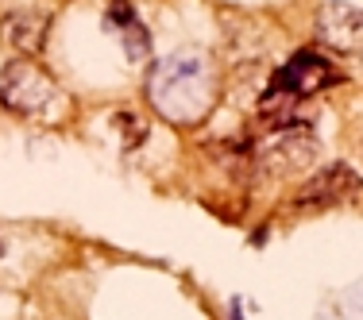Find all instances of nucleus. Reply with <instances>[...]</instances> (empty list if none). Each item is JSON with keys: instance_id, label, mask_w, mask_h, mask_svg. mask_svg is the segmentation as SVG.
Here are the masks:
<instances>
[{"instance_id": "4", "label": "nucleus", "mask_w": 363, "mask_h": 320, "mask_svg": "<svg viewBox=\"0 0 363 320\" xmlns=\"http://www.w3.org/2000/svg\"><path fill=\"white\" fill-rule=\"evenodd\" d=\"M363 189V178L348 162H336V166H321L317 174H309L306 181L298 185L294 193V209H306V212H317V209H333V205H344L352 201Z\"/></svg>"}, {"instance_id": "7", "label": "nucleus", "mask_w": 363, "mask_h": 320, "mask_svg": "<svg viewBox=\"0 0 363 320\" xmlns=\"http://www.w3.org/2000/svg\"><path fill=\"white\" fill-rule=\"evenodd\" d=\"M0 31H4V39L16 50L39 55L43 42H47V31H50V16L47 12H12V16H4Z\"/></svg>"}, {"instance_id": "1", "label": "nucleus", "mask_w": 363, "mask_h": 320, "mask_svg": "<svg viewBox=\"0 0 363 320\" xmlns=\"http://www.w3.org/2000/svg\"><path fill=\"white\" fill-rule=\"evenodd\" d=\"M147 93H151L155 108L170 120H197L209 108V66L197 50H174L170 58H162L155 66V74L147 77Z\"/></svg>"}, {"instance_id": "3", "label": "nucleus", "mask_w": 363, "mask_h": 320, "mask_svg": "<svg viewBox=\"0 0 363 320\" xmlns=\"http://www.w3.org/2000/svg\"><path fill=\"white\" fill-rule=\"evenodd\" d=\"M336 81H340V70H336L325 55H317V50H298V55L271 77L267 97H282L294 105V101H306V97H313V93H321Z\"/></svg>"}, {"instance_id": "8", "label": "nucleus", "mask_w": 363, "mask_h": 320, "mask_svg": "<svg viewBox=\"0 0 363 320\" xmlns=\"http://www.w3.org/2000/svg\"><path fill=\"white\" fill-rule=\"evenodd\" d=\"M108 20L116 23L120 35H124L128 58H143L147 50H151V35H147V28H143L140 20H135V12H132V4H128V0H112Z\"/></svg>"}, {"instance_id": "6", "label": "nucleus", "mask_w": 363, "mask_h": 320, "mask_svg": "<svg viewBox=\"0 0 363 320\" xmlns=\"http://www.w3.org/2000/svg\"><path fill=\"white\" fill-rule=\"evenodd\" d=\"M317 143L309 139V132H301V127H274L271 132V143H267V154H271V162H279V170H298L306 166L309 159H313Z\"/></svg>"}, {"instance_id": "9", "label": "nucleus", "mask_w": 363, "mask_h": 320, "mask_svg": "<svg viewBox=\"0 0 363 320\" xmlns=\"http://www.w3.org/2000/svg\"><path fill=\"white\" fill-rule=\"evenodd\" d=\"M0 255H4V239H0Z\"/></svg>"}, {"instance_id": "5", "label": "nucleus", "mask_w": 363, "mask_h": 320, "mask_svg": "<svg viewBox=\"0 0 363 320\" xmlns=\"http://www.w3.org/2000/svg\"><path fill=\"white\" fill-rule=\"evenodd\" d=\"M317 42L333 55L363 62V8L344 4V0H328L317 12Z\"/></svg>"}, {"instance_id": "2", "label": "nucleus", "mask_w": 363, "mask_h": 320, "mask_svg": "<svg viewBox=\"0 0 363 320\" xmlns=\"http://www.w3.org/2000/svg\"><path fill=\"white\" fill-rule=\"evenodd\" d=\"M0 105L16 116H31V120H47L66 105V97L58 93V85L50 81L43 70L28 62V58H16L0 70Z\"/></svg>"}]
</instances>
